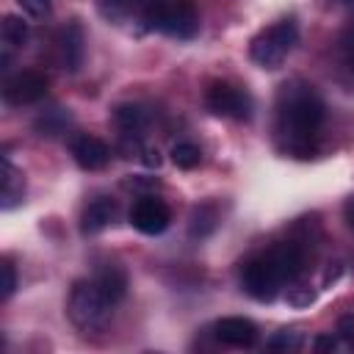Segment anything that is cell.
Masks as SVG:
<instances>
[{
	"label": "cell",
	"mask_w": 354,
	"mask_h": 354,
	"mask_svg": "<svg viewBox=\"0 0 354 354\" xmlns=\"http://www.w3.org/2000/svg\"><path fill=\"white\" fill-rule=\"evenodd\" d=\"M17 3H19L22 11L30 14V17H44L47 8H50V0H17Z\"/></svg>",
	"instance_id": "27"
},
{
	"label": "cell",
	"mask_w": 354,
	"mask_h": 354,
	"mask_svg": "<svg viewBox=\"0 0 354 354\" xmlns=\"http://www.w3.org/2000/svg\"><path fill=\"white\" fill-rule=\"evenodd\" d=\"M113 124L122 130L124 138H141L149 124V113L136 102H122L113 108Z\"/></svg>",
	"instance_id": "14"
},
{
	"label": "cell",
	"mask_w": 354,
	"mask_h": 354,
	"mask_svg": "<svg viewBox=\"0 0 354 354\" xmlns=\"http://www.w3.org/2000/svg\"><path fill=\"white\" fill-rule=\"evenodd\" d=\"M86 39H83V28L77 19L66 22L61 30H58V39H55V47H58V61L66 72H77L80 64H83V47Z\"/></svg>",
	"instance_id": "10"
},
{
	"label": "cell",
	"mask_w": 354,
	"mask_h": 354,
	"mask_svg": "<svg viewBox=\"0 0 354 354\" xmlns=\"http://www.w3.org/2000/svg\"><path fill=\"white\" fill-rule=\"evenodd\" d=\"M136 3H138V0H100V6H102V11H105V17H111V19H119V17H122V14H127Z\"/></svg>",
	"instance_id": "24"
},
{
	"label": "cell",
	"mask_w": 354,
	"mask_h": 354,
	"mask_svg": "<svg viewBox=\"0 0 354 354\" xmlns=\"http://www.w3.org/2000/svg\"><path fill=\"white\" fill-rule=\"evenodd\" d=\"M0 271H3V299H8L14 293V288H17V271H14V266L8 260H3Z\"/></svg>",
	"instance_id": "26"
},
{
	"label": "cell",
	"mask_w": 354,
	"mask_h": 354,
	"mask_svg": "<svg viewBox=\"0 0 354 354\" xmlns=\"http://www.w3.org/2000/svg\"><path fill=\"white\" fill-rule=\"evenodd\" d=\"M337 337L346 340V343H354V313H346L337 318Z\"/></svg>",
	"instance_id": "25"
},
{
	"label": "cell",
	"mask_w": 354,
	"mask_h": 354,
	"mask_svg": "<svg viewBox=\"0 0 354 354\" xmlns=\"http://www.w3.org/2000/svg\"><path fill=\"white\" fill-rule=\"evenodd\" d=\"M343 218H346V224L354 230V194L346 199V205H343Z\"/></svg>",
	"instance_id": "31"
},
{
	"label": "cell",
	"mask_w": 354,
	"mask_h": 354,
	"mask_svg": "<svg viewBox=\"0 0 354 354\" xmlns=\"http://www.w3.org/2000/svg\"><path fill=\"white\" fill-rule=\"evenodd\" d=\"M271 351H299L301 348V332L299 329H279L271 340H268Z\"/></svg>",
	"instance_id": "21"
},
{
	"label": "cell",
	"mask_w": 354,
	"mask_h": 354,
	"mask_svg": "<svg viewBox=\"0 0 354 354\" xmlns=\"http://www.w3.org/2000/svg\"><path fill=\"white\" fill-rule=\"evenodd\" d=\"M205 105L213 116H221V119H249L252 116V97L232 86V83H224V80H216L207 86L205 91Z\"/></svg>",
	"instance_id": "5"
},
{
	"label": "cell",
	"mask_w": 354,
	"mask_h": 354,
	"mask_svg": "<svg viewBox=\"0 0 354 354\" xmlns=\"http://www.w3.org/2000/svg\"><path fill=\"white\" fill-rule=\"evenodd\" d=\"M171 221V210L158 196H138L130 207V224L144 235H160Z\"/></svg>",
	"instance_id": "7"
},
{
	"label": "cell",
	"mask_w": 354,
	"mask_h": 354,
	"mask_svg": "<svg viewBox=\"0 0 354 354\" xmlns=\"http://www.w3.org/2000/svg\"><path fill=\"white\" fill-rule=\"evenodd\" d=\"M113 218H116V202L108 199V196H100V199H94V202L86 205V210L80 216V232L83 235L102 232Z\"/></svg>",
	"instance_id": "13"
},
{
	"label": "cell",
	"mask_w": 354,
	"mask_h": 354,
	"mask_svg": "<svg viewBox=\"0 0 354 354\" xmlns=\"http://www.w3.org/2000/svg\"><path fill=\"white\" fill-rule=\"evenodd\" d=\"M141 160H144V166L158 169V166H160V152L152 149V147H147V149H141Z\"/></svg>",
	"instance_id": "29"
},
{
	"label": "cell",
	"mask_w": 354,
	"mask_h": 354,
	"mask_svg": "<svg viewBox=\"0 0 354 354\" xmlns=\"http://www.w3.org/2000/svg\"><path fill=\"white\" fill-rule=\"evenodd\" d=\"M340 61L354 75V25L340 36Z\"/></svg>",
	"instance_id": "22"
},
{
	"label": "cell",
	"mask_w": 354,
	"mask_h": 354,
	"mask_svg": "<svg viewBox=\"0 0 354 354\" xmlns=\"http://www.w3.org/2000/svg\"><path fill=\"white\" fill-rule=\"evenodd\" d=\"M299 41V28L293 19H279L274 25H268L266 30H260L252 44H249V55L260 69H279L288 58V53L296 47Z\"/></svg>",
	"instance_id": "3"
},
{
	"label": "cell",
	"mask_w": 354,
	"mask_h": 354,
	"mask_svg": "<svg viewBox=\"0 0 354 354\" xmlns=\"http://www.w3.org/2000/svg\"><path fill=\"white\" fill-rule=\"evenodd\" d=\"M218 227V207L213 202H202L191 210V218H188V235L194 241H205L207 235H213Z\"/></svg>",
	"instance_id": "16"
},
{
	"label": "cell",
	"mask_w": 354,
	"mask_h": 354,
	"mask_svg": "<svg viewBox=\"0 0 354 354\" xmlns=\"http://www.w3.org/2000/svg\"><path fill=\"white\" fill-rule=\"evenodd\" d=\"M213 329H216V337L224 346H232V348H249L257 340V326L249 318H241V315L221 318V321H216Z\"/></svg>",
	"instance_id": "12"
},
{
	"label": "cell",
	"mask_w": 354,
	"mask_h": 354,
	"mask_svg": "<svg viewBox=\"0 0 354 354\" xmlns=\"http://www.w3.org/2000/svg\"><path fill=\"white\" fill-rule=\"evenodd\" d=\"M324 124V100L304 80L282 83L277 94V138L293 158L315 155V136Z\"/></svg>",
	"instance_id": "1"
},
{
	"label": "cell",
	"mask_w": 354,
	"mask_h": 354,
	"mask_svg": "<svg viewBox=\"0 0 354 354\" xmlns=\"http://www.w3.org/2000/svg\"><path fill=\"white\" fill-rule=\"evenodd\" d=\"M0 36H3V50H6V58L11 50H19L25 41H28V22L17 14H6L3 17V25H0Z\"/></svg>",
	"instance_id": "18"
},
{
	"label": "cell",
	"mask_w": 354,
	"mask_h": 354,
	"mask_svg": "<svg viewBox=\"0 0 354 354\" xmlns=\"http://www.w3.org/2000/svg\"><path fill=\"white\" fill-rule=\"evenodd\" d=\"M266 257L271 260V266L277 268V274L282 277V282H296L304 271V249L293 241L277 243L266 252Z\"/></svg>",
	"instance_id": "11"
},
{
	"label": "cell",
	"mask_w": 354,
	"mask_h": 354,
	"mask_svg": "<svg viewBox=\"0 0 354 354\" xmlns=\"http://www.w3.org/2000/svg\"><path fill=\"white\" fill-rule=\"evenodd\" d=\"M25 196V180L8 158H3V210H11Z\"/></svg>",
	"instance_id": "17"
},
{
	"label": "cell",
	"mask_w": 354,
	"mask_h": 354,
	"mask_svg": "<svg viewBox=\"0 0 354 354\" xmlns=\"http://www.w3.org/2000/svg\"><path fill=\"white\" fill-rule=\"evenodd\" d=\"M313 301H315V290L307 288V285H299V288L288 290V304L290 307H310Z\"/></svg>",
	"instance_id": "23"
},
{
	"label": "cell",
	"mask_w": 354,
	"mask_h": 354,
	"mask_svg": "<svg viewBox=\"0 0 354 354\" xmlns=\"http://www.w3.org/2000/svg\"><path fill=\"white\" fill-rule=\"evenodd\" d=\"M111 307L113 304L105 299L100 285L91 279V282H75V288L69 293L66 313H69V321L80 332H97L111 318Z\"/></svg>",
	"instance_id": "4"
},
{
	"label": "cell",
	"mask_w": 354,
	"mask_h": 354,
	"mask_svg": "<svg viewBox=\"0 0 354 354\" xmlns=\"http://www.w3.org/2000/svg\"><path fill=\"white\" fill-rule=\"evenodd\" d=\"M69 122H72L69 111H64V108H50V111H44V113L33 122V127H36L39 136L55 138V136H61V133L69 127Z\"/></svg>",
	"instance_id": "19"
},
{
	"label": "cell",
	"mask_w": 354,
	"mask_h": 354,
	"mask_svg": "<svg viewBox=\"0 0 354 354\" xmlns=\"http://www.w3.org/2000/svg\"><path fill=\"white\" fill-rule=\"evenodd\" d=\"M340 274H343V266H340V263H332V266L324 271V288H329L332 282H337Z\"/></svg>",
	"instance_id": "30"
},
{
	"label": "cell",
	"mask_w": 354,
	"mask_h": 354,
	"mask_svg": "<svg viewBox=\"0 0 354 354\" xmlns=\"http://www.w3.org/2000/svg\"><path fill=\"white\" fill-rule=\"evenodd\" d=\"M94 282L100 285V290L105 293V299H108L111 304H119V301L127 296V274H124V268L116 266V263L102 266V268L97 271Z\"/></svg>",
	"instance_id": "15"
},
{
	"label": "cell",
	"mask_w": 354,
	"mask_h": 354,
	"mask_svg": "<svg viewBox=\"0 0 354 354\" xmlns=\"http://www.w3.org/2000/svg\"><path fill=\"white\" fill-rule=\"evenodd\" d=\"M313 348H315V351H329V354H332V351L337 348V340H335L332 335H318V337H313Z\"/></svg>",
	"instance_id": "28"
},
{
	"label": "cell",
	"mask_w": 354,
	"mask_h": 354,
	"mask_svg": "<svg viewBox=\"0 0 354 354\" xmlns=\"http://www.w3.org/2000/svg\"><path fill=\"white\" fill-rule=\"evenodd\" d=\"M47 77L36 69H25V72H17L11 75L6 83H3V100L8 105H33L39 102L44 94H47Z\"/></svg>",
	"instance_id": "8"
},
{
	"label": "cell",
	"mask_w": 354,
	"mask_h": 354,
	"mask_svg": "<svg viewBox=\"0 0 354 354\" xmlns=\"http://www.w3.org/2000/svg\"><path fill=\"white\" fill-rule=\"evenodd\" d=\"M69 152H72L75 163H77L80 169H86V171H100V169H105L108 160H111L108 144H105L102 138H97V136H88V133L75 136L72 144H69Z\"/></svg>",
	"instance_id": "9"
},
{
	"label": "cell",
	"mask_w": 354,
	"mask_h": 354,
	"mask_svg": "<svg viewBox=\"0 0 354 354\" xmlns=\"http://www.w3.org/2000/svg\"><path fill=\"white\" fill-rule=\"evenodd\" d=\"M279 285H282V277L277 274V268L266 254L252 257L241 271V288L254 301H274L279 293Z\"/></svg>",
	"instance_id": "6"
},
{
	"label": "cell",
	"mask_w": 354,
	"mask_h": 354,
	"mask_svg": "<svg viewBox=\"0 0 354 354\" xmlns=\"http://www.w3.org/2000/svg\"><path fill=\"white\" fill-rule=\"evenodd\" d=\"M147 30H160L171 39H194L199 30V14L191 0H149L141 8Z\"/></svg>",
	"instance_id": "2"
},
{
	"label": "cell",
	"mask_w": 354,
	"mask_h": 354,
	"mask_svg": "<svg viewBox=\"0 0 354 354\" xmlns=\"http://www.w3.org/2000/svg\"><path fill=\"white\" fill-rule=\"evenodd\" d=\"M337 6H354V0H335Z\"/></svg>",
	"instance_id": "32"
},
{
	"label": "cell",
	"mask_w": 354,
	"mask_h": 354,
	"mask_svg": "<svg viewBox=\"0 0 354 354\" xmlns=\"http://www.w3.org/2000/svg\"><path fill=\"white\" fill-rule=\"evenodd\" d=\"M171 163L177 169H196L202 163V149L191 141H180L171 147Z\"/></svg>",
	"instance_id": "20"
}]
</instances>
